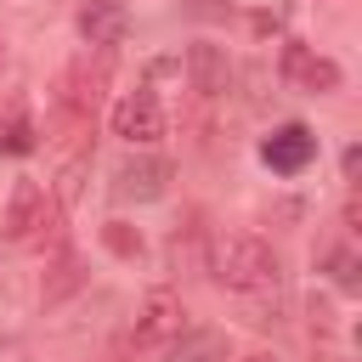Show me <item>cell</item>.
<instances>
[{
  "instance_id": "1",
  "label": "cell",
  "mask_w": 362,
  "mask_h": 362,
  "mask_svg": "<svg viewBox=\"0 0 362 362\" xmlns=\"http://www.w3.org/2000/svg\"><path fill=\"white\" fill-rule=\"evenodd\" d=\"M215 277L232 288V294H277L283 283V266H277V249L255 232H232V238H215Z\"/></svg>"
},
{
  "instance_id": "2",
  "label": "cell",
  "mask_w": 362,
  "mask_h": 362,
  "mask_svg": "<svg viewBox=\"0 0 362 362\" xmlns=\"http://www.w3.org/2000/svg\"><path fill=\"white\" fill-rule=\"evenodd\" d=\"M181 317H187L181 294H175V288H153V294L136 305V322H130V345H136V351H153V345L164 351V345H170V339L187 328Z\"/></svg>"
},
{
  "instance_id": "3",
  "label": "cell",
  "mask_w": 362,
  "mask_h": 362,
  "mask_svg": "<svg viewBox=\"0 0 362 362\" xmlns=\"http://www.w3.org/2000/svg\"><path fill=\"white\" fill-rule=\"evenodd\" d=\"M113 136L130 141V147H153V141H164V107H158V96H153V90H130V96H119V102H113Z\"/></svg>"
},
{
  "instance_id": "4",
  "label": "cell",
  "mask_w": 362,
  "mask_h": 362,
  "mask_svg": "<svg viewBox=\"0 0 362 362\" xmlns=\"http://www.w3.org/2000/svg\"><path fill=\"white\" fill-rule=\"evenodd\" d=\"M277 68H283V79H288L294 90H311V96L339 90V62H334V57H322V51H311V45H300V40H288V45H283Z\"/></svg>"
},
{
  "instance_id": "5",
  "label": "cell",
  "mask_w": 362,
  "mask_h": 362,
  "mask_svg": "<svg viewBox=\"0 0 362 362\" xmlns=\"http://www.w3.org/2000/svg\"><path fill=\"white\" fill-rule=\"evenodd\" d=\"M164 187H170V164L153 158V153H136L113 170V198L119 204H153V198H164Z\"/></svg>"
},
{
  "instance_id": "6",
  "label": "cell",
  "mask_w": 362,
  "mask_h": 362,
  "mask_svg": "<svg viewBox=\"0 0 362 362\" xmlns=\"http://www.w3.org/2000/svg\"><path fill=\"white\" fill-rule=\"evenodd\" d=\"M74 23H79V40H85L90 51H113V45H124V34H130V11H124L119 0H85Z\"/></svg>"
},
{
  "instance_id": "7",
  "label": "cell",
  "mask_w": 362,
  "mask_h": 362,
  "mask_svg": "<svg viewBox=\"0 0 362 362\" xmlns=\"http://www.w3.org/2000/svg\"><path fill=\"white\" fill-rule=\"evenodd\" d=\"M260 158L277 170V175H300L311 158H317V136L305 124H277L266 141H260Z\"/></svg>"
},
{
  "instance_id": "8",
  "label": "cell",
  "mask_w": 362,
  "mask_h": 362,
  "mask_svg": "<svg viewBox=\"0 0 362 362\" xmlns=\"http://www.w3.org/2000/svg\"><path fill=\"white\" fill-rule=\"evenodd\" d=\"M45 209H51L45 187H40V181H17L11 198H6V215H0V232H6L11 243H28V238L40 232V221H45Z\"/></svg>"
},
{
  "instance_id": "9",
  "label": "cell",
  "mask_w": 362,
  "mask_h": 362,
  "mask_svg": "<svg viewBox=\"0 0 362 362\" xmlns=\"http://www.w3.org/2000/svg\"><path fill=\"white\" fill-rule=\"evenodd\" d=\"M187 79H192L198 96H226V85H232V57H226L221 45L198 40V45H187Z\"/></svg>"
},
{
  "instance_id": "10",
  "label": "cell",
  "mask_w": 362,
  "mask_h": 362,
  "mask_svg": "<svg viewBox=\"0 0 362 362\" xmlns=\"http://www.w3.org/2000/svg\"><path fill=\"white\" fill-rule=\"evenodd\" d=\"M170 362H226V334L221 328H181L164 345Z\"/></svg>"
},
{
  "instance_id": "11",
  "label": "cell",
  "mask_w": 362,
  "mask_h": 362,
  "mask_svg": "<svg viewBox=\"0 0 362 362\" xmlns=\"http://www.w3.org/2000/svg\"><path fill=\"white\" fill-rule=\"evenodd\" d=\"M34 147H40L34 119H28V113H11V119L0 124V153H34Z\"/></svg>"
},
{
  "instance_id": "12",
  "label": "cell",
  "mask_w": 362,
  "mask_h": 362,
  "mask_svg": "<svg viewBox=\"0 0 362 362\" xmlns=\"http://www.w3.org/2000/svg\"><path fill=\"white\" fill-rule=\"evenodd\" d=\"M102 243H107L113 255H124V260H136V255H141V232H130L124 221H107V226H102Z\"/></svg>"
},
{
  "instance_id": "13",
  "label": "cell",
  "mask_w": 362,
  "mask_h": 362,
  "mask_svg": "<svg viewBox=\"0 0 362 362\" xmlns=\"http://www.w3.org/2000/svg\"><path fill=\"white\" fill-rule=\"evenodd\" d=\"M328 272H334L339 288H356V255H351V249H334V255H328Z\"/></svg>"
},
{
  "instance_id": "14",
  "label": "cell",
  "mask_w": 362,
  "mask_h": 362,
  "mask_svg": "<svg viewBox=\"0 0 362 362\" xmlns=\"http://www.w3.org/2000/svg\"><path fill=\"white\" fill-rule=\"evenodd\" d=\"M243 362H277V356H266V351H260V356H243Z\"/></svg>"
},
{
  "instance_id": "15",
  "label": "cell",
  "mask_w": 362,
  "mask_h": 362,
  "mask_svg": "<svg viewBox=\"0 0 362 362\" xmlns=\"http://www.w3.org/2000/svg\"><path fill=\"white\" fill-rule=\"evenodd\" d=\"M0 62H6V51H0Z\"/></svg>"
}]
</instances>
